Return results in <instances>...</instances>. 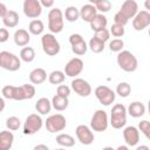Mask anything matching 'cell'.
Here are the masks:
<instances>
[{"mask_svg": "<svg viewBox=\"0 0 150 150\" xmlns=\"http://www.w3.org/2000/svg\"><path fill=\"white\" fill-rule=\"evenodd\" d=\"M149 36H150V28H149Z\"/></svg>", "mask_w": 150, "mask_h": 150, "instance_id": "cell-53", "label": "cell"}, {"mask_svg": "<svg viewBox=\"0 0 150 150\" xmlns=\"http://www.w3.org/2000/svg\"><path fill=\"white\" fill-rule=\"evenodd\" d=\"M6 127H7V129H9L12 131H15L21 127V121L16 116H11L6 120Z\"/></svg>", "mask_w": 150, "mask_h": 150, "instance_id": "cell-36", "label": "cell"}, {"mask_svg": "<svg viewBox=\"0 0 150 150\" xmlns=\"http://www.w3.org/2000/svg\"><path fill=\"white\" fill-rule=\"evenodd\" d=\"M55 150H66V149H63V148H60V149H55Z\"/></svg>", "mask_w": 150, "mask_h": 150, "instance_id": "cell-52", "label": "cell"}, {"mask_svg": "<svg viewBox=\"0 0 150 150\" xmlns=\"http://www.w3.org/2000/svg\"><path fill=\"white\" fill-rule=\"evenodd\" d=\"M33 150H49V148L47 145H45V144H38V145L34 146Z\"/></svg>", "mask_w": 150, "mask_h": 150, "instance_id": "cell-45", "label": "cell"}, {"mask_svg": "<svg viewBox=\"0 0 150 150\" xmlns=\"http://www.w3.org/2000/svg\"><path fill=\"white\" fill-rule=\"evenodd\" d=\"M8 11H9V9H7L6 5L1 2V4H0V18H1V19L5 18V15L8 13Z\"/></svg>", "mask_w": 150, "mask_h": 150, "instance_id": "cell-43", "label": "cell"}, {"mask_svg": "<svg viewBox=\"0 0 150 150\" xmlns=\"http://www.w3.org/2000/svg\"><path fill=\"white\" fill-rule=\"evenodd\" d=\"M136 150H150V148L148 145H138L136 148Z\"/></svg>", "mask_w": 150, "mask_h": 150, "instance_id": "cell-47", "label": "cell"}, {"mask_svg": "<svg viewBox=\"0 0 150 150\" xmlns=\"http://www.w3.org/2000/svg\"><path fill=\"white\" fill-rule=\"evenodd\" d=\"M123 47H124V42L122 39H114L109 42V49L111 52H116V53H120L123 50Z\"/></svg>", "mask_w": 150, "mask_h": 150, "instance_id": "cell-37", "label": "cell"}, {"mask_svg": "<svg viewBox=\"0 0 150 150\" xmlns=\"http://www.w3.org/2000/svg\"><path fill=\"white\" fill-rule=\"evenodd\" d=\"M131 93V87L128 82H121L116 87V94L121 97H128Z\"/></svg>", "mask_w": 150, "mask_h": 150, "instance_id": "cell-35", "label": "cell"}, {"mask_svg": "<svg viewBox=\"0 0 150 150\" xmlns=\"http://www.w3.org/2000/svg\"><path fill=\"white\" fill-rule=\"evenodd\" d=\"M23 14L29 19H36L42 13V6L39 0H25L22 4Z\"/></svg>", "mask_w": 150, "mask_h": 150, "instance_id": "cell-11", "label": "cell"}, {"mask_svg": "<svg viewBox=\"0 0 150 150\" xmlns=\"http://www.w3.org/2000/svg\"><path fill=\"white\" fill-rule=\"evenodd\" d=\"M69 43L71 46V50L74 54L79 55V56H82L87 53V49H88V46L83 39V36L81 34H71L69 36Z\"/></svg>", "mask_w": 150, "mask_h": 150, "instance_id": "cell-12", "label": "cell"}, {"mask_svg": "<svg viewBox=\"0 0 150 150\" xmlns=\"http://www.w3.org/2000/svg\"><path fill=\"white\" fill-rule=\"evenodd\" d=\"M68 104H69V101H68V97H62L60 95H54L53 98H52V105L55 110L57 111H63L68 108Z\"/></svg>", "mask_w": 150, "mask_h": 150, "instance_id": "cell-27", "label": "cell"}, {"mask_svg": "<svg viewBox=\"0 0 150 150\" xmlns=\"http://www.w3.org/2000/svg\"><path fill=\"white\" fill-rule=\"evenodd\" d=\"M47 80V73L43 68H35L29 73V81L33 84H41Z\"/></svg>", "mask_w": 150, "mask_h": 150, "instance_id": "cell-22", "label": "cell"}, {"mask_svg": "<svg viewBox=\"0 0 150 150\" xmlns=\"http://www.w3.org/2000/svg\"><path fill=\"white\" fill-rule=\"evenodd\" d=\"M95 96L98 100V102L102 105H110L111 103H114L116 94L112 89H110L107 86H98L95 88Z\"/></svg>", "mask_w": 150, "mask_h": 150, "instance_id": "cell-10", "label": "cell"}, {"mask_svg": "<svg viewBox=\"0 0 150 150\" xmlns=\"http://www.w3.org/2000/svg\"><path fill=\"white\" fill-rule=\"evenodd\" d=\"M102 150H115V149H114L112 146H104Z\"/></svg>", "mask_w": 150, "mask_h": 150, "instance_id": "cell-50", "label": "cell"}, {"mask_svg": "<svg viewBox=\"0 0 150 150\" xmlns=\"http://www.w3.org/2000/svg\"><path fill=\"white\" fill-rule=\"evenodd\" d=\"M56 143L63 148H71L75 144V138L68 134H60L56 136Z\"/></svg>", "mask_w": 150, "mask_h": 150, "instance_id": "cell-28", "label": "cell"}, {"mask_svg": "<svg viewBox=\"0 0 150 150\" xmlns=\"http://www.w3.org/2000/svg\"><path fill=\"white\" fill-rule=\"evenodd\" d=\"M144 7H145V9L150 13V0H145V1H144Z\"/></svg>", "mask_w": 150, "mask_h": 150, "instance_id": "cell-46", "label": "cell"}, {"mask_svg": "<svg viewBox=\"0 0 150 150\" xmlns=\"http://www.w3.org/2000/svg\"><path fill=\"white\" fill-rule=\"evenodd\" d=\"M80 18V9H77L75 6H69L64 11V19L69 22H75Z\"/></svg>", "mask_w": 150, "mask_h": 150, "instance_id": "cell-30", "label": "cell"}, {"mask_svg": "<svg viewBox=\"0 0 150 150\" xmlns=\"http://www.w3.org/2000/svg\"><path fill=\"white\" fill-rule=\"evenodd\" d=\"M124 33L125 32H124V27L123 26L114 23L110 27V34H112V36H115V38H122L124 35Z\"/></svg>", "mask_w": 150, "mask_h": 150, "instance_id": "cell-39", "label": "cell"}, {"mask_svg": "<svg viewBox=\"0 0 150 150\" xmlns=\"http://www.w3.org/2000/svg\"><path fill=\"white\" fill-rule=\"evenodd\" d=\"M52 102L47 98V97H41L36 101L35 103V109L39 114L41 115H47L50 112V109H52Z\"/></svg>", "mask_w": 150, "mask_h": 150, "instance_id": "cell-25", "label": "cell"}, {"mask_svg": "<svg viewBox=\"0 0 150 150\" xmlns=\"http://www.w3.org/2000/svg\"><path fill=\"white\" fill-rule=\"evenodd\" d=\"M138 130L150 141V122L146 120H143L138 123Z\"/></svg>", "mask_w": 150, "mask_h": 150, "instance_id": "cell-38", "label": "cell"}, {"mask_svg": "<svg viewBox=\"0 0 150 150\" xmlns=\"http://www.w3.org/2000/svg\"><path fill=\"white\" fill-rule=\"evenodd\" d=\"M88 47L90 48V50H91L93 53L98 54V53L103 52V49H104V42L100 41V40L96 39L95 36H93V38L89 40V46H88Z\"/></svg>", "mask_w": 150, "mask_h": 150, "instance_id": "cell-34", "label": "cell"}, {"mask_svg": "<svg viewBox=\"0 0 150 150\" xmlns=\"http://www.w3.org/2000/svg\"><path fill=\"white\" fill-rule=\"evenodd\" d=\"M108 125H109V120H108L107 112L102 109L96 110L94 112V115L91 116V120H90L91 130L97 131V132H102V131L107 130Z\"/></svg>", "mask_w": 150, "mask_h": 150, "instance_id": "cell-7", "label": "cell"}, {"mask_svg": "<svg viewBox=\"0 0 150 150\" xmlns=\"http://www.w3.org/2000/svg\"><path fill=\"white\" fill-rule=\"evenodd\" d=\"M66 79V74L62 70H53L49 75H48V81L52 84H61Z\"/></svg>", "mask_w": 150, "mask_h": 150, "instance_id": "cell-31", "label": "cell"}, {"mask_svg": "<svg viewBox=\"0 0 150 150\" xmlns=\"http://www.w3.org/2000/svg\"><path fill=\"white\" fill-rule=\"evenodd\" d=\"M43 125V121L40 115L38 114H30L26 117V121L23 123V134L25 135H33L38 132Z\"/></svg>", "mask_w": 150, "mask_h": 150, "instance_id": "cell-9", "label": "cell"}, {"mask_svg": "<svg viewBox=\"0 0 150 150\" xmlns=\"http://www.w3.org/2000/svg\"><path fill=\"white\" fill-rule=\"evenodd\" d=\"M35 87L33 84H28L25 83L22 86L19 87V101H23V100H30L35 96Z\"/></svg>", "mask_w": 150, "mask_h": 150, "instance_id": "cell-20", "label": "cell"}, {"mask_svg": "<svg viewBox=\"0 0 150 150\" xmlns=\"http://www.w3.org/2000/svg\"><path fill=\"white\" fill-rule=\"evenodd\" d=\"M83 67H84V63H83V61L80 57H73V59H70L66 63L63 71H64L66 76L75 77L76 79V76L82 73Z\"/></svg>", "mask_w": 150, "mask_h": 150, "instance_id": "cell-13", "label": "cell"}, {"mask_svg": "<svg viewBox=\"0 0 150 150\" xmlns=\"http://www.w3.org/2000/svg\"><path fill=\"white\" fill-rule=\"evenodd\" d=\"M56 93H57V95H60L62 97H68L70 95V88L66 84H60V86H57Z\"/></svg>", "mask_w": 150, "mask_h": 150, "instance_id": "cell-41", "label": "cell"}, {"mask_svg": "<svg viewBox=\"0 0 150 150\" xmlns=\"http://www.w3.org/2000/svg\"><path fill=\"white\" fill-rule=\"evenodd\" d=\"M75 134H76V137L80 141V143L83 145H90L94 142V134L91 131V128H89L84 124L77 125L75 129Z\"/></svg>", "mask_w": 150, "mask_h": 150, "instance_id": "cell-14", "label": "cell"}, {"mask_svg": "<svg viewBox=\"0 0 150 150\" xmlns=\"http://www.w3.org/2000/svg\"><path fill=\"white\" fill-rule=\"evenodd\" d=\"M2 22L6 27L8 28H14L18 26L19 23V14L15 11L9 9L8 13L5 15V18H2Z\"/></svg>", "mask_w": 150, "mask_h": 150, "instance_id": "cell-26", "label": "cell"}, {"mask_svg": "<svg viewBox=\"0 0 150 150\" xmlns=\"http://www.w3.org/2000/svg\"><path fill=\"white\" fill-rule=\"evenodd\" d=\"M63 14L60 8H52L48 13V29L50 30L52 34H57L61 33L64 26L63 21Z\"/></svg>", "mask_w": 150, "mask_h": 150, "instance_id": "cell-4", "label": "cell"}, {"mask_svg": "<svg viewBox=\"0 0 150 150\" xmlns=\"http://www.w3.org/2000/svg\"><path fill=\"white\" fill-rule=\"evenodd\" d=\"M41 46H42L43 52L47 55H49V56H54V55L59 54L60 49H61L60 42L57 41V39L52 33H47V34L42 35V38H41Z\"/></svg>", "mask_w": 150, "mask_h": 150, "instance_id": "cell-6", "label": "cell"}, {"mask_svg": "<svg viewBox=\"0 0 150 150\" xmlns=\"http://www.w3.org/2000/svg\"><path fill=\"white\" fill-rule=\"evenodd\" d=\"M8 38H9L8 30H7L6 28H1V29H0V42H1V43L6 42V41L8 40Z\"/></svg>", "mask_w": 150, "mask_h": 150, "instance_id": "cell-42", "label": "cell"}, {"mask_svg": "<svg viewBox=\"0 0 150 150\" xmlns=\"http://www.w3.org/2000/svg\"><path fill=\"white\" fill-rule=\"evenodd\" d=\"M97 15V9L96 7L93 5V4H86L81 7L80 9V18L86 21V22H89Z\"/></svg>", "mask_w": 150, "mask_h": 150, "instance_id": "cell-18", "label": "cell"}, {"mask_svg": "<svg viewBox=\"0 0 150 150\" xmlns=\"http://www.w3.org/2000/svg\"><path fill=\"white\" fill-rule=\"evenodd\" d=\"M94 36H95L96 39H98L100 41H102V42L105 43V42L109 40V38H110V30H108L107 28H104V29H102V30L96 32Z\"/></svg>", "mask_w": 150, "mask_h": 150, "instance_id": "cell-40", "label": "cell"}, {"mask_svg": "<svg viewBox=\"0 0 150 150\" xmlns=\"http://www.w3.org/2000/svg\"><path fill=\"white\" fill-rule=\"evenodd\" d=\"M21 59L7 50L0 52V67L8 71H16L21 67Z\"/></svg>", "mask_w": 150, "mask_h": 150, "instance_id": "cell-5", "label": "cell"}, {"mask_svg": "<svg viewBox=\"0 0 150 150\" xmlns=\"http://www.w3.org/2000/svg\"><path fill=\"white\" fill-rule=\"evenodd\" d=\"M0 103H1V111H2L4 108H5V98H4V97L0 100Z\"/></svg>", "mask_w": 150, "mask_h": 150, "instance_id": "cell-49", "label": "cell"}, {"mask_svg": "<svg viewBox=\"0 0 150 150\" xmlns=\"http://www.w3.org/2000/svg\"><path fill=\"white\" fill-rule=\"evenodd\" d=\"M138 13V5L135 0H125L120 11L114 16V23L120 26H125L129 22V19H134Z\"/></svg>", "mask_w": 150, "mask_h": 150, "instance_id": "cell-1", "label": "cell"}, {"mask_svg": "<svg viewBox=\"0 0 150 150\" xmlns=\"http://www.w3.org/2000/svg\"><path fill=\"white\" fill-rule=\"evenodd\" d=\"M45 29V26H43V22L39 19H35V20H32L28 25V32L33 35H40L42 34Z\"/></svg>", "mask_w": 150, "mask_h": 150, "instance_id": "cell-29", "label": "cell"}, {"mask_svg": "<svg viewBox=\"0 0 150 150\" xmlns=\"http://www.w3.org/2000/svg\"><path fill=\"white\" fill-rule=\"evenodd\" d=\"M40 2H41L42 7H47L48 8V7H53L54 6V1L53 0H41Z\"/></svg>", "mask_w": 150, "mask_h": 150, "instance_id": "cell-44", "label": "cell"}, {"mask_svg": "<svg viewBox=\"0 0 150 150\" xmlns=\"http://www.w3.org/2000/svg\"><path fill=\"white\" fill-rule=\"evenodd\" d=\"M71 89L81 97H88L91 94V86L88 81L76 77L71 81Z\"/></svg>", "mask_w": 150, "mask_h": 150, "instance_id": "cell-15", "label": "cell"}, {"mask_svg": "<svg viewBox=\"0 0 150 150\" xmlns=\"http://www.w3.org/2000/svg\"><path fill=\"white\" fill-rule=\"evenodd\" d=\"M123 138H124L127 145L135 146L139 142V130L134 125H129V127L124 128V130H123Z\"/></svg>", "mask_w": 150, "mask_h": 150, "instance_id": "cell-17", "label": "cell"}, {"mask_svg": "<svg viewBox=\"0 0 150 150\" xmlns=\"http://www.w3.org/2000/svg\"><path fill=\"white\" fill-rule=\"evenodd\" d=\"M14 142V135L8 130L0 132V150H11Z\"/></svg>", "mask_w": 150, "mask_h": 150, "instance_id": "cell-21", "label": "cell"}, {"mask_svg": "<svg viewBox=\"0 0 150 150\" xmlns=\"http://www.w3.org/2000/svg\"><path fill=\"white\" fill-rule=\"evenodd\" d=\"M45 125H46L47 131L54 134V132H59V131L64 130V128L67 125V121L62 114H54V115H50L46 120Z\"/></svg>", "mask_w": 150, "mask_h": 150, "instance_id": "cell-8", "label": "cell"}, {"mask_svg": "<svg viewBox=\"0 0 150 150\" xmlns=\"http://www.w3.org/2000/svg\"><path fill=\"white\" fill-rule=\"evenodd\" d=\"M150 26V13L148 11H139L132 19V27L135 30H143Z\"/></svg>", "mask_w": 150, "mask_h": 150, "instance_id": "cell-16", "label": "cell"}, {"mask_svg": "<svg viewBox=\"0 0 150 150\" xmlns=\"http://www.w3.org/2000/svg\"><path fill=\"white\" fill-rule=\"evenodd\" d=\"M107 23H108V20L105 18V15L101 14V13H97V15L90 21V28L96 33L98 30H102L107 27Z\"/></svg>", "mask_w": 150, "mask_h": 150, "instance_id": "cell-24", "label": "cell"}, {"mask_svg": "<svg viewBox=\"0 0 150 150\" xmlns=\"http://www.w3.org/2000/svg\"><path fill=\"white\" fill-rule=\"evenodd\" d=\"M148 111H149V115H150V100L148 102Z\"/></svg>", "mask_w": 150, "mask_h": 150, "instance_id": "cell-51", "label": "cell"}, {"mask_svg": "<svg viewBox=\"0 0 150 150\" xmlns=\"http://www.w3.org/2000/svg\"><path fill=\"white\" fill-rule=\"evenodd\" d=\"M127 108L122 103H117L110 111V125L114 129H121L127 124Z\"/></svg>", "mask_w": 150, "mask_h": 150, "instance_id": "cell-3", "label": "cell"}, {"mask_svg": "<svg viewBox=\"0 0 150 150\" xmlns=\"http://www.w3.org/2000/svg\"><path fill=\"white\" fill-rule=\"evenodd\" d=\"M14 43L19 47H25L29 43L30 41V35H29V32L23 29V28H20V29H16L15 33H14Z\"/></svg>", "mask_w": 150, "mask_h": 150, "instance_id": "cell-19", "label": "cell"}, {"mask_svg": "<svg viewBox=\"0 0 150 150\" xmlns=\"http://www.w3.org/2000/svg\"><path fill=\"white\" fill-rule=\"evenodd\" d=\"M20 59L23 62H27V63L34 61V59H35V50H34V48H32V47H23L20 50Z\"/></svg>", "mask_w": 150, "mask_h": 150, "instance_id": "cell-32", "label": "cell"}, {"mask_svg": "<svg viewBox=\"0 0 150 150\" xmlns=\"http://www.w3.org/2000/svg\"><path fill=\"white\" fill-rule=\"evenodd\" d=\"M115 150H129V148H128V145H120Z\"/></svg>", "mask_w": 150, "mask_h": 150, "instance_id": "cell-48", "label": "cell"}, {"mask_svg": "<svg viewBox=\"0 0 150 150\" xmlns=\"http://www.w3.org/2000/svg\"><path fill=\"white\" fill-rule=\"evenodd\" d=\"M116 61H117V64L118 67L127 71V73H132L137 69V66H138V62H137V59L136 56L129 52V50H122L117 54V57H116Z\"/></svg>", "mask_w": 150, "mask_h": 150, "instance_id": "cell-2", "label": "cell"}, {"mask_svg": "<svg viewBox=\"0 0 150 150\" xmlns=\"http://www.w3.org/2000/svg\"><path fill=\"white\" fill-rule=\"evenodd\" d=\"M91 4L96 7V9L98 12H101V14L107 13L111 9V2L108 0H91Z\"/></svg>", "mask_w": 150, "mask_h": 150, "instance_id": "cell-33", "label": "cell"}, {"mask_svg": "<svg viewBox=\"0 0 150 150\" xmlns=\"http://www.w3.org/2000/svg\"><path fill=\"white\" fill-rule=\"evenodd\" d=\"M127 111H128V114L131 117L138 118V117H141V116H143L145 114V107H144L143 103H141L138 101H135V102H132V103L129 104Z\"/></svg>", "mask_w": 150, "mask_h": 150, "instance_id": "cell-23", "label": "cell"}]
</instances>
